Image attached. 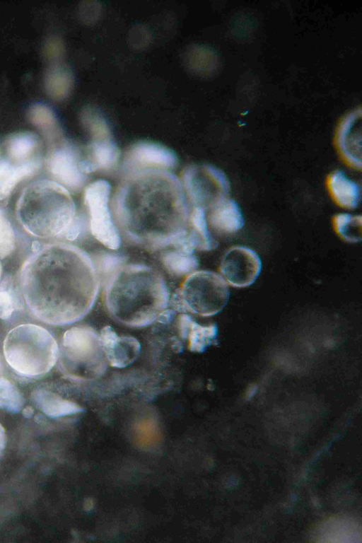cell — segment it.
I'll return each mask as SVG.
<instances>
[{
    "mask_svg": "<svg viewBox=\"0 0 362 543\" xmlns=\"http://www.w3.org/2000/svg\"><path fill=\"white\" fill-rule=\"evenodd\" d=\"M217 336L216 324L201 325L193 320L187 335L189 349L192 352L202 353L209 346L216 344Z\"/></svg>",
    "mask_w": 362,
    "mask_h": 543,
    "instance_id": "d4e9b609",
    "label": "cell"
},
{
    "mask_svg": "<svg viewBox=\"0 0 362 543\" xmlns=\"http://www.w3.org/2000/svg\"><path fill=\"white\" fill-rule=\"evenodd\" d=\"M180 181L189 208L199 207L206 213L219 200L228 197L230 192V182L226 174L209 164L187 166Z\"/></svg>",
    "mask_w": 362,
    "mask_h": 543,
    "instance_id": "ba28073f",
    "label": "cell"
},
{
    "mask_svg": "<svg viewBox=\"0 0 362 543\" xmlns=\"http://www.w3.org/2000/svg\"><path fill=\"white\" fill-rule=\"evenodd\" d=\"M81 118L83 124L90 133L91 139L111 136L106 121L95 110L84 108L81 114Z\"/></svg>",
    "mask_w": 362,
    "mask_h": 543,
    "instance_id": "83f0119b",
    "label": "cell"
},
{
    "mask_svg": "<svg viewBox=\"0 0 362 543\" xmlns=\"http://www.w3.org/2000/svg\"><path fill=\"white\" fill-rule=\"evenodd\" d=\"M175 311L171 309H165L159 313L156 321L162 324L170 323L174 318Z\"/></svg>",
    "mask_w": 362,
    "mask_h": 543,
    "instance_id": "d6a6232c",
    "label": "cell"
},
{
    "mask_svg": "<svg viewBox=\"0 0 362 543\" xmlns=\"http://www.w3.org/2000/svg\"><path fill=\"white\" fill-rule=\"evenodd\" d=\"M61 367L69 375L100 376L107 366V358L101 346L99 334L86 326L74 327L63 336L59 352Z\"/></svg>",
    "mask_w": 362,
    "mask_h": 543,
    "instance_id": "8992f818",
    "label": "cell"
},
{
    "mask_svg": "<svg viewBox=\"0 0 362 543\" xmlns=\"http://www.w3.org/2000/svg\"><path fill=\"white\" fill-rule=\"evenodd\" d=\"M180 290L188 311L203 317L218 314L230 296L226 281L211 271H195L189 274Z\"/></svg>",
    "mask_w": 362,
    "mask_h": 543,
    "instance_id": "52a82bcc",
    "label": "cell"
},
{
    "mask_svg": "<svg viewBox=\"0 0 362 543\" xmlns=\"http://www.w3.org/2000/svg\"><path fill=\"white\" fill-rule=\"evenodd\" d=\"M39 140L33 133L21 132L13 134L6 142L7 154L13 163H21L35 157Z\"/></svg>",
    "mask_w": 362,
    "mask_h": 543,
    "instance_id": "ffe728a7",
    "label": "cell"
},
{
    "mask_svg": "<svg viewBox=\"0 0 362 543\" xmlns=\"http://www.w3.org/2000/svg\"><path fill=\"white\" fill-rule=\"evenodd\" d=\"M100 284L105 288L127 264V258L120 254L100 251L91 256Z\"/></svg>",
    "mask_w": 362,
    "mask_h": 543,
    "instance_id": "44dd1931",
    "label": "cell"
},
{
    "mask_svg": "<svg viewBox=\"0 0 362 543\" xmlns=\"http://www.w3.org/2000/svg\"><path fill=\"white\" fill-rule=\"evenodd\" d=\"M115 210L127 238L146 249L174 246L188 232L187 198L181 181L170 170L124 175L115 192Z\"/></svg>",
    "mask_w": 362,
    "mask_h": 543,
    "instance_id": "7a4b0ae2",
    "label": "cell"
},
{
    "mask_svg": "<svg viewBox=\"0 0 362 543\" xmlns=\"http://www.w3.org/2000/svg\"><path fill=\"white\" fill-rule=\"evenodd\" d=\"M16 214L23 228L42 238H64L78 213L66 188L41 180L28 185L17 202Z\"/></svg>",
    "mask_w": 362,
    "mask_h": 543,
    "instance_id": "277c9868",
    "label": "cell"
},
{
    "mask_svg": "<svg viewBox=\"0 0 362 543\" xmlns=\"http://www.w3.org/2000/svg\"><path fill=\"white\" fill-rule=\"evenodd\" d=\"M32 397L37 407L51 418L68 416L83 411L76 402L64 399L47 390H35L32 393Z\"/></svg>",
    "mask_w": 362,
    "mask_h": 543,
    "instance_id": "d6986e66",
    "label": "cell"
},
{
    "mask_svg": "<svg viewBox=\"0 0 362 543\" xmlns=\"http://www.w3.org/2000/svg\"><path fill=\"white\" fill-rule=\"evenodd\" d=\"M23 401L19 390L7 379L0 378V409L17 413L22 409Z\"/></svg>",
    "mask_w": 362,
    "mask_h": 543,
    "instance_id": "4316f807",
    "label": "cell"
},
{
    "mask_svg": "<svg viewBox=\"0 0 362 543\" xmlns=\"http://www.w3.org/2000/svg\"><path fill=\"white\" fill-rule=\"evenodd\" d=\"M84 153L82 169L86 174L113 168L120 155L112 136L91 139Z\"/></svg>",
    "mask_w": 362,
    "mask_h": 543,
    "instance_id": "9a60e30c",
    "label": "cell"
},
{
    "mask_svg": "<svg viewBox=\"0 0 362 543\" xmlns=\"http://www.w3.org/2000/svg\"><path fill=\"white\" fill-rule=\"evenodd\" d=\"M110 182L99 179L86 186L83 200L92 235L107 248L117 250L122 240L110 208Z\"/></svg>",
    "mask_w": 362,
    "mask_h": 543,
    "instance_id": "9c48e42d",
    "label": "cell"
},
{
    "mask_svg": "<svg viewBox=\"0 0 362 543\" xmlns=\"http://www.w3.org/2000/svg\"><path fill=\"white\" fill-rule=\"evenodd\" d=\"M55 339L41 326L23 324L13 328L4 341V354L8 365L26 376L49 372L59 356Z\"/></svg>",
    "mask_w": 362,
    "mask_h": 543,
    "instance_id": "5b68a950",
    "label": "cell"
},
{
    "mask_svg": "<svg viewBox=\"0 0 362 543\" xmlns=\"http://www.w3.org/2000/svg\"><path fill=\"white\" fill-rule=\"evenodd\" d=\"M41 163L39 157L21 163L0 157V199L7 197L21 180L35 174Z\"/></svg>",
    "mask_w": 362,
    "mask_h": 543,
    "instance_id": "ac0fdd59",
    "label": "cell"
},
{
    "mask_svg": "<svg viewBox=\"0 0 362 543\" xmlns=\"http://www.w3.org/2000/svg\"><path fill=\"white\" fill-rule=\"evenodd\" d=\"M33 413L34 409L30 406H28L23 409V414L27 419L31 418L33 415Z\"/></svg>",
    "mask_w": 362,
    "mask_h": 543,
    "instance_id": "e575fe53",
    "label": "cell"
},
{
    "mask_svg": "<svg viewBox=\"0 0 362 543\" xmlns=\"http://www.w3.org/2000/svg\"><path fill=\"white\" fill-rule=\"evenodd\" d=\"M332 225L336 233L344 240L349 243H358L361 240L362 218L346 213H340L332 218Z\"/></svg>",
    "mask_w": 362,
    "mask_h": 543,
    "instance_id": "484cf974",
    "label": "cell"
},
{
    "mask_svg": "<svg viewBox=\"0 0 362 543\" xmlns=\"http://www.w3.org/2000/svg\"><path fill=\"white\" fill-rule=\"evenodd\" d=\"M99 337L107 360L112 367L126 368L139 356L141 346L134 337H118L110 326H105L100 330Z\"/></svg>",
    "mask_w": 362,
    "mask_h": 543,
    "instance_id": "5bb4252c",
    "label": "cell"
},
{
    "mask_svg": "<svg viewBox=\"0 0 362 543\" xmlns=\"http://www.w3.org/2000/svg\"><path fill=\"white\" fill-rule=\"evenodd\" d=\"M327 187L333 201L339 206L353 209L360 204L361 188L341 170L332 171L327 178Z\"/></svg>",
    "mask_w": 362,
    "mask_h": 543,
    "instance_id": "e0dca14e",
    "label": "cell"
},
{
    "mask_svg": "<svg viewBox=\"0 0 362 543\" xmlns=\"http://www.w3.org/2000/svg\"><path fill=\"white\" fill-rule=\"evenodd\" d=\"M171 303L175 311L176 310L183 313L188 311L180 288L176 290V291L173 294Z\"/></svg>",
    "mask_w": 362,
    "mask_h": 543,
    "instance_id": "4dcf8cb0",
    "label": "cell"
},
{
    "mask_svg": "<svg viewBox=\"0 0 362 543\" xmlns=\"http://www.w3.org/2000/svg\"><path fill=\"white\" fill-rule=\"evenodd\" d=\"M71 82V76L68 70L60 66H55L45 74V90L52 98L62 99L69 93Z\"/></svg>",
    "mask_w": 362,
    "mask_h": 543,
    "instance_id": "cb8c5ba5",
    "label": "cell"
},
{
    "mask_svg": "<svg viewBox=\"0 0 362 543\" xmlns=\"http://www.w3.org/2000/svg\"><path fill=\"white\" fill-rule=\"evenodd\" d=\"M14 310V300L12 294L6 291H0V318L8 319Z\"/></svg>",
    "mask_w": 362,
    "mask_h": 543,
    "instance_id": "f546056e",
    "label": "cell"
},
{
    "mask_svg": "<svg viewBox=\"0 0 362 543\" xmlns=\"http://www.w3.org/2000/svg\"><path fill=\"white\" fill-rule=\"evenodd\" d=\"M28 118L49 139H57L61 136V129L57 117L48 106L41 103L33 105L28 110Z\"/></svg>",
    "mask_w": 362,
    "mask_h": 543,
    "instance_id": "603a6c76",
    "label": "cell"
},
{
    "mask_svg": "<svg viewBox=\"0 0 362 543\" xmlns=\"http://www.w3.org/2000/svg\"><path fill=\"white\" fill-rule=\"evenodd\" d=\"M193 319L187 314L182 313L179 319L180 334L183 339H187L189 329Z\"/></svg>",
    "mask_w": 362,
    "mask_h": 543,
    "instance_id": "1f68e13d",
    "label": "cell"
},
{
    "mask_svg": "<svg viewBox=\"0 0 362 543\" xmlns=\"http://www.w3.org/2000/svg\"><path fill=\"white\" fill-rule=\"evenodd\" d=\"M177 165L176 154L160 144L142 141L133 144L122 162L124 175L146 170H170Z\"/></svg>",
    "mask_w": 362,
    "mask_h": 543,
    "instance_id": "30bf717a",
    "label": "cell"
},
{
    "mask_svg": "<svg viewBox=\"0 0 362 543\" xmlns=\"http://www.w3.org/2000/svg\"><path fill=\"white\" fill-rule=\"evenodd\" d=\"M209 226L221 234H233L239 231L245 221L238 204L233 199L223 198L206 212Z\"/></svg>",
    "mask_w": 362,
    "mask_h": 543,
    "instance_id": "2e32d148",
    "label": "cell"
},
{
    "mask_svg": "<svg viewBox=\"0 0 362 543\" xmlns=\"http://www.w3.org/2000/svg\"><path fill=\"white\" fill-rule=\"evenodd\" d=\"M83 155L73 144L62 142L50 153L48 169L57 182L67 189L79 191L85 185L87 174L82 169Z\"/></svg>",
    "mask_w": 362,
    "mask_h": 543,
    "instance_id": "7c38bea8",
    "label": "cell"
},
{
    "mask_svg": "<svg viewBox=\"0 0 362 543\" xmlns=\"http://www.w3.org/2000/svg\"><path fill=\"white\" fill-rule=\"evenodd\" d=\"M25 262L21 275L24 300L40 320L71 324L93 307L100 284L91 258L67 243L46 245Z\"/></svg>",
    "mask_w": 362,
    "mask_h": 543,
    "instance_id": "6da1fadb",
    "label": "cell"
},
{
    "mask_svg": "<svg viewBox=\"0 0 362 543\" xmlns=\"http://www.w3.org/2000/svg\"><path fill=\"white\" fill-rule=\"evenodd\" d=\"M221 273L232 286L244 288L252 284L262 270V261L252 249L237 245L230 247L223 255Z\"/></svg>",
    "mask_w": 362,
    "mask_h": 543,
    "instance_id": "8fae6325",
    "label": "cell"
},
{
    "mask_svg": "<svg viewBox=\"0 0 362 543\" xmlns=\"http://www.w3.org/2000/svg\"><path fill=\"white\" fill-rule=\"evenodd\" d=\"M361 108L354 109L340 120L335 134V144L340 157L349 167L361 170Z\"/></svg>",
    "mask_w": 362,
    "mask_h": 543,
    "instance_id": "4fadbf2b",
    "label": "cell"
},
{
    "mask_svg": "<svg viewBox=\"0 0 362 543\" xmlns=\"http://www.w3.org/2000/svg\"><path fill=\"white\" fill-rule=\"evenodd\" d=\"M162 262L169 273L178 276L189 275L199 267L198 259L194 253L176 248L164 252Z\"/></svg>",
    "mask_w": 362,
    "mask_h": 543,
    "instance_id": "7402d4cb",
    "label": "cell"
},
{
    "mask_svg": "<svg viewBox=\"0 0 362 543\" xmlns=\"http://www.w3.org/2000/svg\"><path fill=\"white\" fill-rule=\"evenodd\" d=\"M16 236L12 226L0 209V259L10 255L15 249Z\"/></svg>",
    "mask_w": 362,
    "mask_h": 543,
    "instance_id": "f1b7e54d",
    "label": "cell"
},
{
    "mask_svg": "<svg viewBox=\"0 0 362 543\" xmlns=\"http://www.w3.org/2000/svg\"><path fill=\"white\" fill-rule=\"evenodd\" d=\"M6 443V437L5 429L4 426L0 424V455L4 450Z\"/></svg>",
    "mask_w": 362,
    "mask_h": 543,
    "instance_id": "836d02e7",
    "label": "cell"
},
{
    "mask_svg": "<svg viewBox=\"0 0 362 543\" xmlns=\"http://www.w3.org/2000/svg\"><path fill=\"white\" fill-rule=\"evenodd\" d=\"M104 289L110 312L131 327L153 323L170 300L162 276L144 264H126Z\"/></svg>",
    "mask_w": 362,
    "mask_h": 543,
    "instance_id": "3957f363",
    "label": "cell"
}]
</instances>
